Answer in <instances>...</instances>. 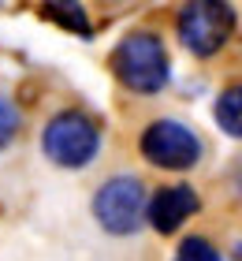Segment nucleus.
I'll return each instance as SVG.
<instances>
[{
	"mask_svg": "<svg viewBox=\"0 0 242 261\" xmlns=\"http://www.w3.org/2000/svg\"><path fill=\"white\" fill-rule=\"evenodd\" d=\"M216 123L231 138H242V82L220 93V101H216Z\"/></svg>",
	"mask_w": 242,
	"mask_h": 261,
	"instance_id": "nucleus-7",
	"label": "nucleus"
},
{
	"mask_svg": "<svg viewBox=\"0 0 242 261\" xmlns=\"http://www.w3.org/2000/svg\"><path fill=\"white\" fill-rule=\"evenodd\" d=\"M231 261H242V243H235V250H231Z\"/></svg>",
	"mask_w": 242,
	"mask_h": 261,
	"instance_id": "nucleus-11",
	"label": "nucleus"
},
{
	"mask_svg": "<svg viewBox=\"0 0 242 261\" xmlns=\"http://www.w3.org/2000/svg\"><path fill=\"white\" fill-rule=\"evenodd\" d=\"M142 153H145L149 164H156V168L183 172V168L201 161V142L186 123L156 120V123L145 127V135H142Z\"/></svg>",
	"mask_w": 242,
	"mask_h": 261,
	"instance_id": "nucleus-5",
	"label": "nucleus"
},
{
	"mask_svg": "<svg viewBox=\"0 0 242 261\" xmlns=\"http://www.w3.org/2000/svg\"><path fill=\"white\" fill-rule=\"evenodd\" d=\"M45 15L60 22V27L75 30V34H90V22H86V11L78 4H45Z\"/></svg>",
	"mask_w": 242,
	"mask_h": 261,
	"instance_id": "nucleus-8",
	"label": "nucleus"
},
{
	"mask_svg": "<svg viewBox=\"0 0 242 261\" xmlns=\"http://www.w3.org/2000/svg\"><path fill=\"white\" fill-rule=\"evenodd\" d=\"M41 146L48 153V161L60 164V168H82L101 149V127L86 112H60L48 120Z\"/></svg>",
	"mask_w": 242,
	"mask_h": 261,
	"instance_id": "nucleus-2",
	"label": "nucleus"
},
{
	"mask_svg": "<svg viewBox=\"0 0 242 261\" xmlns=\"http://www.w3.org/2000/svg\"><path fill=\"white\" fill-rule=\"evenodd\" d=\"M112 71L116 79L123 82L127 90L135 93H156L168 86V75H172V64H168V53L156 34H127L123 41L116 45L112 53Z\"/></svg>",
	"mask_w": 242,
	"mask_h": 261,
	"instance_id": "nucleus-1",
	"label": "nucleus"
},
{
	"mask_svg": "<svg viewBox=\"0 0 242 261\" xmlns=\"http://www.w3.org/2000/svg\"><path fill=\"white\" fill-rule=\"evenodd\" d=\"M15 130H19V109L11 105V97L0 93V146H8L15 138Z\"/></svg>",
	"mask_w": 242,
	"mask_h": 261,
	"instance_id": "nucleus-10",
	"label": "nucleus"
},
{
	"mask_svg": "<svg viewBox=\"0 0 242 261\" xmlns=\"http://www.w3.org/2000/svg\"><path fill=\"white\" fill-rule=\"evenodd\" d=\"M175 261H220V254H216L205 239L190 235V239H183V246H179V257Z\"/></svg>",
	"mask_w": 242,
	"mask_h": 261,
	"instance_id": "nucleus-9",
	"label": "nucleus"
},
{
	"mask_svg": "<svg viewBox=\"0 0 242 261\" xmlns=\"http://www.w3.org/2000/svg\"><path fill=\"white\" fill-rule=\"evenodd\" d=\"M235 34V8L220 4V0H198L179 11V38L190 53L212 56L220 53L227 38Z\"/></svg>",
	"mask_w": 242,
	"mask_h": 261,
	"instance_id": "nucleus-3",
	"label": "nucleus"
},
{
	"mask_svg": "<svg viewBox=\"0 0 242 261\" xmlns=\"http://www.w3.org/2000/svg\"><path fill=\"white\" fill-rule=\"evenodd\" d=\"M198 205L201 201H198V194H194L190 187H164V191H156L149 201H145V217H149V224L160 235H172L186 217L198 213Z\"/></svg>",
	"mask_w": 242,
	"mask_h": 261,
	"instance_id": "nucleus-6",
	"label": "nucleus"
},
{
	"mask_svg": "<svg viewBox=\"0 0 242 261\" xmlns=\"http://www.w3.org/2000/svg\"><path fill=\"white\" fill-rule=\"evenodd\" d=\"M93 217L104 231L112 235H130L145 220V187L135 175H116L108 179L93 198Z\"/></svg>",
	"mask_w": 242,
	"mask_h": 261,
	"instance_id": "nucleus-4",
	"label": "nucleus"
}]
</instances>
